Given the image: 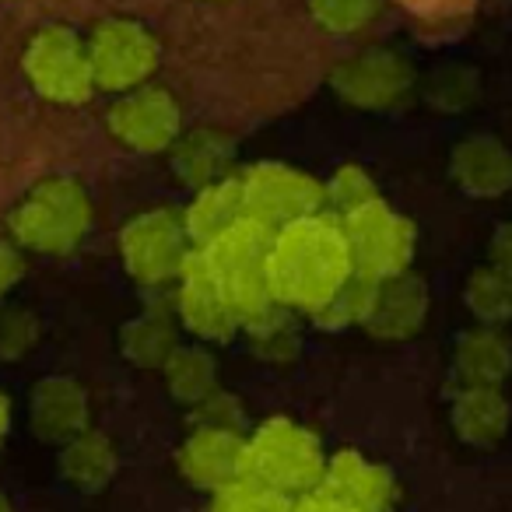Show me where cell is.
<instances>
[{
    "label": "cell",
    "instance_id": "cell-1",
    "mask_svg": "<svg viewBox=\"0 0 512 512\" xmlns=\"http://www.w3.org/2000/svg\"><path fill=\"white\" fill-rule=\"evenodd\" d=\"M355 278L348 235L330 211L309 214L285 228H274L267 253L271 299L288 313L316 316Z\"/></svg>",
    "mask_w": 512,
    "mask_h": 512
},
{
    "label": "cell",
    "instance_id": "cell-2",
    "mask_svg": "<svg viewBox=\"0 0 512 512\" xmlns=\"http://www.w3.org/2000/svg\"><path fill=\"white\" fill-rule=\"evenodd\" d=\"M274 232L253 218L235 221L228 232L211 239L200 249L207 274L214 278L218 292L239 316V323H249L253 316L267 313L278 302L271 299V285H267V253H271Z\"/></svg>",
    "mask_w": 512,
    "mask_h": 512
},
{
    "label": "cell",
    "instance_id": "cell-3",
    "mask_svg": "<svg viewBox=\"0 0 512 512\" xmlns=\"http://www.w3.org/2000/svg\"><path fill=\"white\" fill-rule=\"evenodd\" d=\"M327 456L306 425L292 418H271L246 439L242 481H253L274 495L299 498L323 484Z\"/></svg>",
    "mask_w": 512,
    "mask_h": 512
},
{
    "label": "cell",
    "instance_id": "cell-4",
    "mask_svg": "<svg viewBox=\"0 0 512 512\" xmlns=\"http://www.w3.org/2000/svg\"><path fill=\"white\" fill-rule=\"evenodd\" d=\"M18 249L60 256L71 253L92 228V197L71 176H46L15 204L8 218Z\"/></svg>",
    "mask_w": 512,
    "mask_h": 512
},
{
    "label": "cell",
    "instance_id": "cell-5",
    "mask_svg": "<svg viewBox=\"0 0 512 512\" xmlns=\"http://www.w3.org/2000/svg\"><path fill=\"white\" fill-rule=\"evenodd\" d=\"M193 242L186 235L183 211L176 207H151L120 228V256L127 274L144 288H162L179 281Z\"/></svg>",
    "mask_w": 512,
    "mask_h": 512
},
{
    "label": "cell",
    "instance_id": "cell-6",
    "mask_svg": "<svg viewBox=\"0 0 512 512\" xmlns=\"http://www.w3.org/2000/svg\"><path fill=\"white\" fill-rule=\"evenodd\" d=\"M88 67H92L95 88L113 95H127L134 88H144L151 74L158 71V39L134 18H106L95 25V32L85 39Z\"/></svg>",
    "mask_w": 512,
    "mask_h": 512
},
{
    "label": "cell",
    "instance_id": "cell-7",
    "mask_svg": "<svg viewBox=\"0 0 512 512\" xmlns=\"http://www.w3.org/2000/svg\"><path fill=\"white\" fill-rule=\"evenodd\" d=\"M22 71L29 85L57 106H81L95 92L85 39L67 25H46L29 39Z\"/></svg>",
    "mask_w": 512,
    "mask_h": 512
},
{
    "label": "cell",
    "instance_id": "cell-8",
    "mask_svg": "<svg viewBox=\"0 0 512 512\" xmlns=\"http://www.w3.org/2000/svg\"><path fill=\"white\" fill-rule=\"evenodd\" d=\"M341 228L348 235L355 274L369 281L407 274L414 256V225L404 214L393 211L386 200H372V204L351 211L348 218H341Z\"/></svg>",
    "mask_w": 512,
    "mask_h": 512
},
{
    "label": "cell",
    "instance_id": "cell-9",
    "mask_svg": "<svg viewBox=\"0 0 512 512\" xmlns=\"http://www.w3.org/2000/svg\"><path fill=\"white\" fill-rule=\"evenodd\" d=\"M242 200H246V218L260 221L274 232L309 214L327 211L323 183L309 172L292 169L281 162H256L239 172Z\"/></svg>",
    "mask_w": 512,
    "mask_h": 512
},
{
    "label": "cell",
    "instance_id": "cell-10",
    "mask_svg": "<svg viewBox=\"0 0 512 512\" xmlns=\"http://www.w3.org/2000/svg\"><path fill=\"white\" fill-rule=\"evenodd\" d=\"M106 130L116 144L137 155H162L183 134V109L162 85H144L120 95L106 113Z\"/></svg>",
    "mask_w": 512,
    "mask_h": 512
},
{
    "label": "cell",
    "instance_id": "cell-11",
    "mask_svg": "<svg viewBox=\"0 0 512 512\" xmlns=\"http://www.w3.org/2000/svg\"><path fill=\"white\" fill-rule=\"evenodd\" d=\"M411 85V60L393 50L355 53L330 71V88L337 92V99H344L355 109H390L411 92Z\"/></svg>",
    "mask_w": 512,
    "mask_h": 512
},
{
    "label": "cell",
    "instance_id": "cell-12",
    "mask_svg": "<svg viewBox=\"0 0 512 512\" xmlns=\"http://www.w3.org/2000/svg\"><path fill=\"white\" fill-rule=\"evenodd\" d=\"M176 467L193 488L218 495V491L232 488L235 481H242L246 435L232 432V428H190V435L176 453Z\"/></svg>",
    "mask_w": 512,
    "mask_h": 512
},
{
    "label": "cell",
    "instance_id": "cell-13",
    "mask_svg": "<svg viewBox=\"0 0 512 512\" xmlns=\"http://www.w3.org/2000/svg\"><path fill=\"white\" fill-rule=\"evenodd\" d=\"M176 285H179L176 288V316L193 337H200V341H207V344H225L242 330L239 316L232 313L225 295L218 292L214 278L207 274L197 246H193L190 260H186Z\"/></svg>",
    "mask_w": 512,
    "mask_h": 512
},
{
    "label": "cell",
    "instance_id": "cell-14",
    "mask_svg": "<svg viewBox=\"0 0 512 512\" xmlns=\"http://www.w3.org/2000/svg\"><path fill=\"white\" fill-rule=\"evenodd\" d=\"M320 488L348 502L355 512H390L397 502V481L390 470L369 456L355 453V449L330 456Z\"/></svg>",
    "mask_w": 512,
    "mask_h": 512
},
{
    "label": "cell",
    "instance_id": "cell-15",
    "mask_svg": "<svg viewBox=\"0 0 512 512\" xmlns=\"http://www.w3.org/2000/svg\"><path fill=\"white\" fill-rule=\"evenodd\" d=\"M235 155H239V144L221 127H193L179 134V141L169 148L172 172L193 193L235 176Z\"/></svg>",
    "mask_w": 512,
    "mask_h": 512
},
{
    "label": "cell",
    "instance_id": "cell-16",
    "mask_svg": "<svg viewBox=\"0 0 512 512\" xmlns=\"http://www.w3.org/2000/svg\"><path fill=\"white\" fill-rule=\"evenodd\" d=\"M32 432L50 446H64L88 428V393L74 376H46L29 400Z\"/></svg>",
    "mask_w": 512,
    "mask_h": 512
},
{
    "label": "cell",
    "instance_id": "cell-17",
    "mask_svg": "<svg viewBox=\"0 0 512 512\" xmlns=\"http://www.w3.org/2000/svg\"><path fill=\"white\" fill-rule=\"evenodd\" d=\"M428 316V288L411 271L397 274V278L376 281L369 313H365L362 327L369 334L383 337V341H407L421 330Z\"/></svg>",
    "mask_w": 512,
    "mask_h": 512
},
{
    "label": "cell",
    "instance_id": "cell-18",
    "mask_svg": "<svg viewBox=\"0 0 512 512\" xmlns=\"http://www.w3.org/2000/svg\"><path fill=\"white\" fill-rule=\"evenodd\" d=\"M449 176L470 197H502L512 190V151L488 134L463 137L449 155Z\"/></svg>",
    "mask_w": 512,
    "mask_h": 512
},
{
    "label": "cell",
    "instance_id": "cell-19",
    "mask_svg": "<svg viewBox=\"0 0 512 512\" xmlns=\"http://www.w3.org/2000/svg\"><path fill=\"white\" fill-rule=\"evenodd\" d=\"M509 400L502 386H460L449 404V425L460 435V442L477 449L498 446L509 432Z\"/></svg>",
    "mask_w": 512,
    "mask_h": 512
},
{
    "label": "cell",
    "instance_id": "cell-20",
    "mask_svg": "<svg viewBox=\"0 0 512 512\" xmlns=\"http://www.w3.org/2000/svg\"><path fill=\"white\" fill-rule=\"evenodd\" d=\"M512 369V344L498 327H474L456 337L453 376L460 386H502Z\"/></svg>",
    "mask_w": 512,
    "mask_h": 512
},
{
    "label": "cell",
    "instance_id": "cell-21",
    "mask_svg": "<svg viewBox=\"0 0 512 512\" xmlns=\"http://www.w3.org/2000/svg\"><path fill=\"white\" fill-rule=\"evenodd\" d=\"M242 218H246V200H242L239 172L207 186V190L193 193L190 207L183 211V225L193 246H207V242L218 239L221 232H228Z\"/></svg>",
    "mask_w": 512,
    "mask_h": 512
},
{
    "label": "cell",
    "instance_id": "cell-22",
    "mask_svg": "<svg viewBox=\"0 0 512 512\" xmlns=\"http://www.w3.org/2000/svg\"><path fill=\"white\" fill-rule=\"evenodd\" d=\"M179 348V330L165 309H144L134 320L123 323L120 330V351L137 369H165L172 351Z\"/></svg>",
    "mask_w": 512,
    "mask_h": 512
},
{
    "label": "cell",
    "instance_id": "cell-23",
    "mask_svg": "<svg viewBox=\"0 0 512 512\" xmlns=\"http://www.w3.org/2000/svg\"><path fill=\"white\" fill-rule=\"evenodd\" d=\"M60 474L81 491H99L113 481L116 474V449L109 435L85 428L71 442L60 446Z\"/></svg>",
    "mask_w": 512,
    "mask_h": 512
},
{
    "label": "cell",
    "instance_id": "cell-24",
    "mask_svg": "<svg viewBox=\"0 0 512 512\" xmlns=\"http://www.w3.org/2000/svg\"><path fill=\"white\" fill-rule=\"evenodd\" d=\"M165 386H169L172 400L197 407L218 390V362L207 348L197 344H179L172 358L165 362Z\"/></svg>",
    "mask_w": 512,
    "mask_h": 512
},
{
    "label": "cell",
    "instance_id": "cell-25",
    "mask_svg": "<svg viewBox=\"0 0 512 512\" xmlns=\"http://www.w3.org/2000/svg\"><path fill=\"white\" fill-rule=\"evenodd\" d=\"M467 309L477 316L481 327H498L512 320V274L498 271V267H477L467 278L463 288Z\"/></svg>",
    "mask_w": 512,
    "mask_h": 512
},
{
    "label": "cell",
    "instance_id": "cell-26",
    "mask_svg": "<svg viewBox=\"0 0 512 512\" xmlns=\"http://www.w3.org/2000/svg\"><path fill=\"white\" fill-rule=\"evenodd\" d=\"M242 330L249 334L253 351L260 358H292L299 351V330H295L292 313L281 306L253 316L249 323H242Z\"/></svg>",
    "mask_w": 512,
    "mask_h": 512
},
{
    "label": "cell",
    "instance_id": "cell-27",
    "mask_svg": "<svg viewBox=\"0 0 512 512\" xmlns=\"http://www.w3.org/2000/svg\"><path fill=\"white\" fill-rule=\"evenodd\" d=\"M383 11V0H309V15L330 36H355L369 29Z\"/></svg>",
    "mask_w": 512,
    "mask_h": 512
},
{
    "label": "cell",
    "instance_id": "cell-28",
    "mask_svg": "<svg viewBox=\"0 0 512 512\" xmlns=\"http://www.w3.org/2000/svg\"><path fill=\"white\" fill-rule=\"evenodd\" d=\"M323 200H327V211L334 218H348L351 211L379 200L376 183L362 165H341L334 176L323 183Z\"/></svg>",
    "mask_w": 512,
    "mask_h": 512
},
{
    "label": "cell",
    "instance_id": "cell-29",
    "mask_svg": "<svg viewBox=\"0 0 512 512\" xmlns=\"http://www.w3.org/2000/svg\"><path fill=\"white\" fill-rule=\"evenodd\" d=\"M372 292H376V281H369V278H362V274H355V278H351L348 285H344L341 292H337L334 299H330L327 306H323L320 313L313 316V320L320 323L323 330L362 327L365 313H369Z\"/></svg>",
    "mask_w": 512,
    "mask_h": 512
},
{
    "label": "cell",
    "instance_id": "cell-30",
    "mask_svg": "<svg viewBox=\"0 0 512 512\" xmlns=\"http://www.w3.org/2000/svg\"><path fill=\"white\" fill-rule=\"evenodd\" d=\"M211 512H292V498L274 495L253 481H235L214 495Z\"/></svg>",
    "mask_w": 512,
    "mask_h": 512
},
{
    "label": "cell",
    "instance_id": "cell-31",
    "mask_svg": "<svg viewBox=\"0 0 512 512\" xmlns=\"http://www.w3.org/2000/svg\"><path fill=\"white\" fill-rule=\"evenodd\" d=\"M39 337V323L32 313L25 309H8L0 313V358H22L25 351L36 344Z\"/></svg>",
    "mask_w": 512,
    "mask_h": 512
},
{
    "label": "cell",
    "instance_id": "cell-32",
    "mask_svg": "<svg viewBox=\"0 0 512 512\" xmlns=\"http://www.w3.org/2000/svg\"><path fill=\"white\" fill-rule=\"evenodd\" d=\"M193 428H232V432H242V404L228 393L214 390L207 400H200L190 414Z\"/></svg>",
    "mask_w": 512,
    "mask_h": 512
},
{
    "label": "cell",
    "instance_id": "cell-33",
    "mask_svg": "<svg viewBox=\"0 0 512 512\" xmlns=\"http://www.w3.org/2000/svg\"><path fill=\"white\" fill-rule=\"evenodd\" d=\"M25 278V256L15 242L0 239V299Z\"/></svg>",
    "mask_w": 512,
    "mask_h": 512
},
{
    "label": "cell",
    "instance_id": "cell-34",
    "mask_svg": "<svg viewBox=\"0 0 512 512\" xmlns=\"http://www.w3.org/2000/svg\"><path fill=\"white\" fill-rule=\"evenodd\" d=\"M292 512H355L348 502H341L337 495H330L327 488H316L309 495L292 498Z\"/></svg>",
    "mask_w": 512,
    "mask_h": 512
},
{
    "label": "cell",
    "instance_id": "cell-35",
    "mask_svg": "<svg viewBox=\"0 0 512 512\" xmlns=\"http://www.w3.org/2000/svg\"><path fill=\"white\" fill-rule=\"evenodd\" d=\"M491 267L512 274V221L498 228L495 239H491Z\"/></svg>",
    "mask_w": 512,
    "mask_h": 512
},
{
    "label": "cell",
    "instance_id": "cell-36",
    "mask_svg": "<svg viewBox=\"0 0 512 512\" xmlns=\"http://www.w3.org/2000/svg\"><path fill=\"white\" fill-rule=\"evenodd\" d=\"M8 428H11V404H8V397L0 393V442H4V435H8Z\"/></svg>",
    "mask_w": 512,
    "mask_h": 512
},
{
    "label": "cell",
    "instance_id": "cell-37",
    "mask_svg": "<svg viewBox=\"0 0 512 512\" xmlns=\"http://www.w3.org/2000/svg\"><path fill=\"white\" fill-rule=\"evenodd\" d=\"M0 512H8V502H4V495H0Z\"/></svg>",
    "mask_w": 512,
    "mask_h": 512
}]
</instances>
